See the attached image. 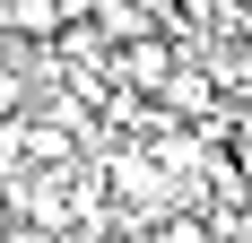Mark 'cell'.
I'll return each mask as SVG.
<instances>
[{
  "label": "cell",
  "instance_id": "cell-1",
  "mask_svg": "<svg viewBox=\"0 0 252 243\" xmlns=\"http://www.w3.org/2000/svg\"><path fill=\"white\" fill-rule=\"evenodd\" d=\"M113 70H122L130 87H165V78H174V52L157 44V35H139V44H113Z\"/></svg>",
  "mask_w": 252,
  "mask_h": 243
},
{
  "label": "cell",
  "instance_id": "cell-2",
  "mask_svg": "<svg viewBox=\"0 0 252 243\" xmlns=\"http://www.w3.org/2000/svg\"><path fill=\"white\" fill-rule=\"evenodd\" d=\"M0 26H9V35H61V26H70V0H9Z\"/></svg>",
  "mask_w": 252,
  "mask_h": 243
},
{
  "label": "cell",
  "instance_id": "cell-3",
  "mask_svg": "<svg viewBox=\"0 0 252 243\" xmlns=\"http://www.w3.org/2000/svg\"><path fill=\"white\" fill-rule=\"evenodd\" d=\"M96 35L139 44V35H157V18H148V0H96Z\"/></svg>",
  "mask_w": 252,
  "mask_h": 243
},
{
  "label": "cell",
  "instance_id": "cell-4",
  "mask_svg": "<svg viewBox=\"0 0 252 243\" xmlns=\"http://www.w3.org/2000/svg\"><path fill=\"white\" fill-rule=\"evenodd\" d=\"M113 182H122L130 200H157V191H165V174H157L148 156H122V165H113Z\"/></svg>",
  "mask_w": 252,
  "mask_h": 243
},
{
  "label": "cell",
  "instance_id": "cell-5",
  "mask_svg": "<svg viewBox=\"0 0 252 243\" xmlns=\"http://www.w3.org/2000/svg\"><path fill=\"white\" fill-rule=\"evenodd\" d=\"M26 104V78H18V61H0V113H18Z\"/></svg>",
  "mask_w": 252,
  "mask_h": 243
},
{
  "label": "cell",
  "instance_id": "cell-6",
  "mask_svg": "<svg viewBox=\"0 0 252 243\" xmlns=\"http://www.w3.org/2000/svg\"><path fill=\"white\" fill-rule=\"evenodd\" d=\"M244 174H252V122H244Z\"/></svg>",
  "mask_w": 252,
  "mask_h": 243
}]
</instances>
